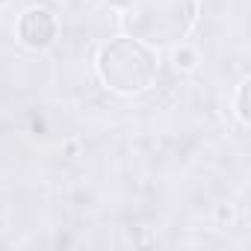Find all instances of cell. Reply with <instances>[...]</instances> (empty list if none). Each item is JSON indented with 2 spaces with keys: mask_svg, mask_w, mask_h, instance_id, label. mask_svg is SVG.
I'll use <instances>...</instances> for the list:
<instances>
[{
  "mask_svg": "<svg viewBox=\"0 0 251 251\" xmlns=\"http://www.w3.org/2000/svg\"><path fill=\"white\" fill-rule=\"evenodd\" d=\"M121 12L130 39L145 45H175L189 36L198 6L195 0H106Z\"/></svg>",
  "mask_w": 251,
  "mask_h": 251,
  "instance_id": "6da1fadb",
  "label": "cell"
},
{
  "mask_svg": "<svg viewBox=\"0 0 251 251\" xmlns=\"http://www.w3.org/2000/svg\"><path fill=\"white\" fill-rule=\"evenodd\" d=\"M98 74L106 89L118 95L145 92L157 77V53L139 39H115L98 56Z\"/></svg>",
  "mask_w": 251,
  "mask_h": 251,
  "instance_id": "7a4b0ae2",
  "label": "cell"
},
{
  "mask_svg": "<svg viewBox=\"0 0 251 251\" xmlns=\"http://www.w3.org/2000/svg\"><path fill=\"white\" fill-rule=\"evenodd\" d=\"M18 36H21V42L27 48L42 50V48H48L53 42L56 21H53V15L48 9H30V12H24V18L18 24Z\"/></svg>",
  "mask_w": 251,
  "mask_h": 251,
  "instance_id": "3957f363",
  "label": "cell"
},
{
  "mask_svg": "<svg viewBox=\"0 0 251 251\" xmlns=\"http://www.w3.org/2000/svg\"><path fill=\"white\" fill-rule=\"evenodd\" d=\"M236 106H239L236 112H239V118H242V124H245V121H248V83L239 86V103H236Z\"/></svg>",
  "mask_w": 251,
  "mask_h": 251,
  "instance_id": "277c9868",
  "label": "cell"
}]
</instances>
